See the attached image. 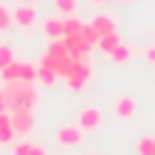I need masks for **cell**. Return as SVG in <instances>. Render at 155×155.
Here are the masks:
<instances>
[{
  "mask_svg": "<svg viewBox=\"0 0 155 155\" xmlns=\"http://www.w3.org/2000/svg\"><path fill=\"white\" fill-rule=\"evenodd\" d=\"M7 92V111H19V109H29L36 104V92H34V82H24V80H15L5 85Z\"/></svg>",
  "mask_w": 155,
  "mask_h": 155,
  "instance_id": "1",
  "label": "cell"
},
{
  "mask_svg": "<svg viewBox=\"0 0 155 155\" xmlns=\"http://www.w3.org/2000/svg\"><path fill=\"white\" fill-rule=\"evenodd\" d=\"M90 78H92V68H90V63L82 58V61H75V63H73V73L65 78V82H68V87H70L73 92H80V90L87 85Z\"/></svg>",
  "mask_w": 155,
  "mask_h": 155,
  "instance_id": "2",
  "label": "cell"
},
{
  "mask_svg": "<svg viewBox=\"0 0 155 155\" xmlns=\"http://www.w3.org/2000/svg\"><path fill=\"white\" fill-rule=\"evenodd\" d=\"M63 44H65V48H68V56L73 58V61H82L87 53H90V44L82 39V34H65L63 36Z\"/></svg>",
  "mask_w": 155,
  "mask_h": 155,
  "instance_id": "3",
  "label": "cell"
},
{
  "mask_svg": "<svg viewBox=\"0 0 155 155\" xmlns=\"http://www.w3.org/2000/svg\"><path fill=\"white\" fill-rule=\"evenodd\" d=\"M10 126L17 136L22 133H29L34 128V116L29 109H19V111H10Z\"/></svg>",
  "mask_w": 155,
  "mask_h": 155,
  "instance_id": "4",
  "label": "cell"
},
{
  "mask_svg": "<svg viewBox=\"0 0 155 155\" xmlns=\"http://www.w3.org/2000/svg\"><path fill=\"white\" fill-rule=\"evenodd\" d=\"M99 124H102V111L97 107H85L78 116V128L80 131H94V128H99Z\"/></svg>",
  "mask_w": 155,
  "mask_h": 155,
  "instance_id": "5",
  "label": "cell"
},
{
  "mask_svg": "<svg viewBox=\"0 0 155 155\" xmlns=\"http://www.w3.org/2000/svg\"><path fill=\"white\" fill-rule=\"evenodd\" d=\"M12 22L22 29H31L34 22H36V10L34 5H17L15 12H12Z\"/></svg>",
  "mask_w": 155,
  "mask_h": 155,
  "instance_id": "6",
  "label": "cell"
},
{
  "mask_svg": "<svg viewBox=\"0 0 155 155\" xmlns=\"http://www.w3.org/2000/svg\"><path fill=\"white\" fill-rule=\"evenodd\" d=\"M56 140L61 145H78V143H82V131L78 126H61L56 131Z\"/></svg>",
  "mask_w": 155,
  "mask_h": 155,
  "instance_id": "7",
  "label": "cell"
},
{
  "mask_svg": "<svg viewBox=\"0 0 155 155\" xmlns=\"http://www.w3.org/2000/svg\"><path fill=\"white\" fill-rule=\"evenodd\" d=\"M114 114H116L119 119L128 121V119L136 114V99H133L131 94H124V97H119V99H116V104H114Z\"/></svg>",
  "mask_w": 155,
  "mask_h": 155,
  "instance_id": "8",
  "label": "cell"
},
{
  "mask_svg": "<svg viewBox=\"0 0 155 155\" xmlns=\"http://www.w3.org/2000/svg\"><path fill=\"white\" fill-rule=\"evenodd\" d=\"M44 34L51 36V39H63V19L58 17H46L44 19Z\"/></svg>",
  "mask_w": 155,
  "mask_h": 155,
  "instance_id": "9",
  "label": "cell"
},
{
  "mask_svg": "<svg viewBox=\"0 0 155 155\" xmlns=\"http://www.w3.org/2000/svg\"><path fill=\"white\" fill-rule=\"evenodd\" d=\"M92 27L97 29L99 36H104V34H109V31H116V29H114V19H111L109 15H97V17L92 19Z\"/></svg>",
  "mask_w": 155,
  "mask_h": 155,
  "instance_id": "10",
  "label": "cell"
},
{
  "mask_svg": "<svg viewBox=\"0 0 155 155\" xmlns=\"http://www.w3.org/2000/svg\"><path fill=\"white\" fill-rule=\"evenodd\" d=\"M36 75H39V65H34L31 61H22L19 63V80L36 82Z\"/></svg>",
  "mask_w": 155,
  "mask_h": 155,
  "instance_id": "11",
  "label": "cell"
},
{
  "mask_svg": "<svg viewBox=\"0 0 155 155\" xmlns=\"http://www.w3.org/2000/svg\"><path fill=\"white\" fill-rule=\"evenodd\" d=\"M119 44H121V36H119L116 31H109V34H104V36L99 39V44H97V46H99L104 53H111Z\"/></svg>",
  "mask_w": 155,
  "mask_h": 155,
  "instance_id": "12",
  "label": "cell"
},
{
  "mask_svg": "<svg viewBox=\"0 0 155 155\" xmlns=\"http://www.w3.org/2000/svg\"><path fill=\"white\" fill-rule=\"evenodd\" d=\"M0 80L7 85V82H15V80H19V61H12L10 65H5V68H0Z\"/></svg>",
  "mask_w": 155,
  "mask_h": 155,
  "instance_id": "13",
  "label": "cell"
},
{
  "mask_svg": "<svg viewBox=\"0 0 155 155\" xmlns=\"http://www.w3.org/2000/svg\"><path fill=\"white\" fill-rule=\"evenodd\" d=\"M46 53H48V56H53L56 61H61V58H68V48H65L63 39H51V44H48Z\"/></svg>",
  "mask_w": 155,
  "mask_h": 155,
  "instance_id": "14",
  "label": "cell"
},
{
  "mask_svg": "<svg viewBox=\"0 0 155 155\" xmlns=\"http://www.w3.org/2000/svg\"><path fill=\"white\" fill-rule=\"evenodd\" d=\"M82 19L80 17H75V15H68L65 19H63V36L65 34H80V29H82Z\"/></svg>",
  "mask_w": 155,
  "mask_h": 155,
  "instance_id": "15",
  "label": "cell"
},
{
  "mask_svg": "<svg viewBox=\"0 0 155 155\" xmlns=\"http://www.w3.org/2000/svg\"><path fill=\"white\" fill-rule=\"evenodd\" d=\"M36 80L41 82V85H46V87H51L56 80H58V75H56V70L53 68H46V65H39V75H36Z\"/></svg>",
  "mask_w": 155,
  "mask_h": 155,
  "instance_id": "16",
  "label": "cell"
},
{
  "mask_svg": "<svg viewBox=\"0 0 155 155\" xmlns=\"http://www.w3.org/2000/svg\"><path fill=\"white\" fill-rule=\"evenodd\" d=\"M138 155H155V136H143L138 140Z\"/></svg>",
  "mask_w": 155,
  "mask_h": 155,
  "instance_id": "17",
  "label": "cell"
},
{
  "mask_svg": "<svg viewBox=\"0 0 155 155\" xmlns=\"http://www.w3.org/2000/svg\"><path fill=\"white\" fill-rule=\"evenodd\" d=\"M109 56H111V61H114V63H126V61L131 58V48H128L126 44H119Z\"/></svg>",
  "mask_w": 155,
  "mask_h": 155,
  "instance_id": "18",
  "label": "cell"
},
{
  "mask_svg": "<svg viewBox=\"0 0 155 155\" xmlns=\"http://www.w3.org/2000/svg\"><path fill=\"white\" fill-rule=\"evenodd\" d=\"M80 34H82V39L90 44V46H94V44H99V34H97V29L92 27V24H82V29H80Z\"/></svg>",
  "mask_w": 155,
  "mask_h": 155,
  "instance_id": "19",
  "label": "cell"
},
{
  "mask_svg": "<svg viewBox=\"0 0 155 155\" xmlns=\"http://www.w3.org/2000/svg\"><path fill=\"white\" fill-rule=\"evenodd\" d=\"M73 63H75V61H73L70 56H68V58H61V61L56 63V75H58V78H68V75L73 73Z\"/></svg>",
  "mask_w": 155,
  "mask_h": 155,
  "instance_id": "20",
  "label": "cell"
},
{
  "mask_svg": "<svg viewBox=\"0 0 155 155\" xmlns=\"http://www.w3.org/2000/svg\"><path fill=\"white\" fill-rule=\"evenodd\" d=\"M12 61H15V51H12V46H7V44H0V68L10 65Z\"/></svg>",
  "mask_w": 155,
  "mask_h": 155,
  "instance_id": "21",
  "label": "cell"
},
{
  "mask_svg": "<svg viewBox=\"0 0 155 155\" xmlns=\"http://www.w3.org/2000/svg\"><path fill=\"white\" fill-rule=\"evenodd\" d=\"M53 5H56L58 12H63V15H73L78 2H75V0H53Z\"/></svg>",
  "mask_w": 155,
  "mask_h": 155,
  "instance_id": "22",
  "label": "cell"
},
{
  "mask_svg": "<svg viewBox=\"0 0 155 155\" xmlns=\"http://www.w3.org/2000/svg\"><path fill=\"white\" fill-rule=\"evenodd\" d=\"M15 138H17V133L12 131V126H5V128H0V145L15 143Z\"/></svg>",
  "mask_w": 155,
  "mask_h": 155,
  "instance_id": "23",
  "label": "cell"
},
{
  "mask_svg": "<svg viewBox=\"0 0 155 155\" xmlns=\"http://www.w3.org/2000/svg\"><path fill=\"white\" fill-rule=\"evenodd\" d=\"M10 24H12V15H10V10L5 5H0V31H5Z\"/></svg>",
  "mask_w": 155,
  "mask_h": 155,
  "instance_id": "24",
  "label": "cell"
},
{
  "mask_svg": "<svg viewBox=\"0 0 155 155\" xmlns=\"http://www.w3.org/2000/svg\"><path fill=\"white\" fill-rule=\"evenodd\" d=\"M31 153V143H19L12 148V155H29Z\"/></svg>",
  "mask_w": 155,
  "mask_h": 155,
  "instance_id": "25",
  "label": "cell"
},
{
  "mask_svg": "<svg viewBox=\"0 0 155 155\" xmlns=\"http://www.w3.org/2000/svg\"><path fill=\"white\" fill-rule=\"evenodd\" d=\"M0 111H7V92H5V87H0Z\"/></svg>",
  "mask_w": 155,
  "mask_h": 155,
  "instance_id": "26",
  "label": "cell"
},
{
  "mask_svg": "<svg viewBox=\"0 0 155 155\" xmlns=\"http://www.w3.org/2000/svg\"><path fill=\"white\" fill-rule=\"evenodd\" d=\"M10 126V111H0V128Z\"/></svg>",
  "mask_w": 155,
  "mask_h": 155,
  "instance_id": "27",
  "label": "cell"
},
{
  "mask_svg": "<svg viewBox=\"0 0 155 155\" xmlns=\"http://www.w3.org/2000/svg\"><path fill=\"white\" fill-rule=\"evenodd\" d=\"M29 155H48L46 153V148H41V145H31V153Z\"/></svg>",
  "mask_w": 155,
  "mask_h": 155,
  "instance_id": "28",
  "label": "cell"
},
{
  "mask_svg": "<svg viewBox=\"0 0 155 155\" xmlns=\"http://www.w3.org/2000/svg\"><path fill=\"white\" fill-rule=\"evenodd\" d=\"M148 58H150V61L155 63V48H150V51H148Z\"/></svg>",
  "mask_w": 155,
  "mask_h": 155,
  "instance_id": "29",
  "label": "cell"
},
{
  "mask_svg": "<svg viewBox=\"0 0 155 155\" xmlns=\"http://www.w3.org/2000/svg\"><path fill=\"white\" fill-rule=\"evenodd\" d=\"M92 2H107V0H92Z\"/></svg>",
  "mask_w": 155,
  "mask_h": 155,
  "instance_id": "30",
  "label": "cell"
},
{
  "mask_svg": "<svg viewBox=\"0 0 155 155\" xmlns=\"http://www.w3.org/2000/svg\"><path fill=\"white\" fill-rule=\"evenodd\" d=\"M92 155H94V153H92Z\"/></svg>",
  "mask_w": 155,
  "mask_h": 155,
  "instance_id": "31",
  "label": "cell"
}]
</instances>
